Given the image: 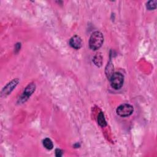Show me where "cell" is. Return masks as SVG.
I'll use <instances>...</instances> for the list:
<instances>
[{
  "instance_id": "1",
  "label": "cell",
  "mask_w": 157,
  "mask_h": 157,
  "mask_svg": "<svg viewBox=\"0 0 157 157\" xmlns=\"http://www.w3.org/2000/svg\"><path fill=\"white\" fill-rule=\"evenodd\" d=\"M104 37L102 34L99 31H95L91 35L89 40V46L91 50H96L102 45Z\"/></svg>"
},
{
  "instance_id": "2",
  "label": "cell",
  "mask_w": 157,
  "mask_h": 157,
  "mask_svg": "<svg viewBox=\"0 0 157 157\" xmlns=\"http://www.w3.org/2000/svg\"><path fill=\"white\" fill-rule=\"evenodd\" d=\"M111 86L115 89H120L124 82V76L120 72H115L109 78Z\"/></svg>"
},
{
  "instance_id": "3",
  "label": "cell",
  "mask_w": 157,
  "mask_h": 157,
  "mask_svg": "<svg viewBox=\"0 0 157 157\" xmlns=\"http://www.w3.org/2000/svg\"><path fill=\"white\" fill-rule=\"evenodd\" d=\"M133 110V107L131 105L128 104H124L117 107V113L120 117H128L132 113Z\"/></svg>"
},
{
  "instance_id": "4",
  "label": "cell",
  "mask_w": 157,
  "mask_h": 157,
  "mask_svg": "<svg viewBox=\"0 0 157 157\" xmlns=\"http://www.w3.org/2000/svg\"><path fill=\"white\" fill-rule=\"evenodd\" d=\"M19 82V80L18 78H15L9 82L2 90V94L6 95L9 94V93H11V91L15 88V86L17 85L18 83Z\"/></svg>"
},
{
  "instance_id": "5",
  "label": "cell",
  "mask_w": 157,
  "mask_h": 157,
  "mask_svg": "<svg viewBox=\"0 0 157 157\" xmlns=\"http://www.w3.org/2000/svg\"><path fill=\"white\" fill-rule=\"evenodd\" d=\"M69 44L72 48L75 49H79L82 45V41L80 37L77 35L74 36L71 38L69 40Z\"/></svg>"
},
{
  "instance_id": "6",
  "label": "cell",
  "mask_w": 157,
  "mask_h": 157,
  "mask_svg": "<svg viewBox=\"0 0 157 157\" xmlns=\"http://www.w3.org/2000/svg\"><path fill=\"white\" fill-rule=\"evenodd\" d=\"M35 88H36V86H35V84L34 83H31L28 85L26 87L23 92V94L21 98V99H22L23 101H25L26 99H27L28 97L30 96L33 94V93L34 91Z\"/></svg>"
},
{
  "instance_id": "7",
  "label": "cell",
  "mask_w": 157,
  "mask_h": 157,
  "mask_svg": "<svg viewBox=\"0 0 157 157\" xmlns=\"http://www.w3.org/2000/svg\"><path fill=\"white\" fill-rule=\"evenodd\" d=\"M98 123L102 127H104L107 125V123L105 120L104 113L102 112H101L98 116Z\"/></svg>"
},
{
  "instance_id": "8",
  "label": "cell",
  "mask_w": 157,
  "mask_h": 157,
  "mask_svg": "<svg viewBox=\"0 0 157 157\" xmlns=\"http://www.w3.org/2000/svg\"><path fill=\"white\" fill-rule=\"evenodd\" d=\"M43 145L45 147V148L48 150H52L53 147V145L52 140L48 138H45L43 140Z\"/></svg>"
},
{
  "instance_id": "9",
  "label": "cell",
  "mask_w": 157,
  "mask_h": 157,
  "mask_svg": "<svg viewBox=\"0 0 157 157\" xmlns=\"http://www.w3.org/2000/svg\"><path fill=\"white\" fill-rule=\"evenodd\" d=\"M93 61L94 63V64L97 66H101L102 65V56L100 54H97L94 56V59H93Z\"/></svg>"
},
{
  "instance_id": "10",
  "label": "cell",
  "mask_w": 157,
  "mask_h": 157,
  "mask_svg": "<svg viewBox=\"0 0 157 157\" xmlns=\"http://www.w3.org/2000/svg\"><path fill=\"white\" fill-rule=\"evenodd\" d=\"M156 4H157V1L156 0H151L149 1L147 3V9L148 10H153L156 8Z\"/></svg>"
},
{
  "instance_id": "11",
  "label": "cell",
  "mask_w": 157,
  "mask_h": 157,
  "mask_svg": "<svg viewBox=\"0 0 157 157\" xmlns=\"http://www.w3.org/2000/svg\"><path fill=\"white\" fill-rule=\"evenodd\" d=\"M55 155L58 157H59V156H61L63 155V153H62V151L60 150V149H56L55 150Z\"/></svg>"
}]
</instances>
